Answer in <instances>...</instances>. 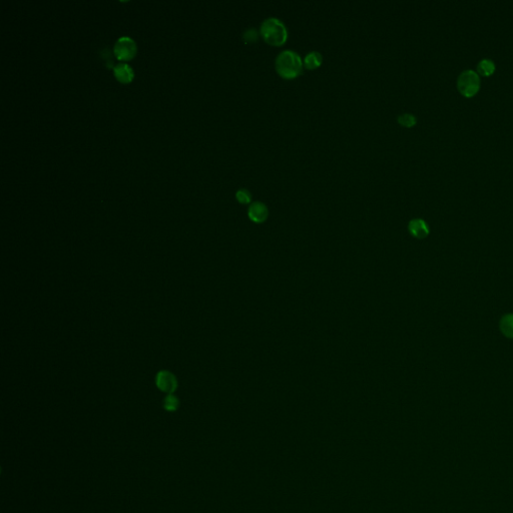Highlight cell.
Returning <instances> with one entry per match:
<instances>
[{"label":"cell","instance_id":"1","mask_svg":"<svg viewBox=\"0 0 513 513\" xmlns=\"http://www.w3.org/2000/svg\"><path fill=\"white\" fill-rule=\"evenodd\" d=\"M275 67L281 78L289 81L294 80L302 75L304 62L296 51L286 49L281 51L276 57Z\"/></svg>","mask_w":513,"mask_h":513},{"label":"cell","instance_id":"2","mask_svg":"<svg viewBox=\"0 0 513 513\" xmlns=\"http://www.w3.org/2000/svg\"><path fill=\"white\" fill-rule=\"evenodd\" d=\"M262 39L272 46H282L288 40V29L286 24L277 17H268L260 27Z\"/></svg>","mask_w":513,"mask_h":513},{"label":"cell","instance_id":"3","mask_svg":"<svg viewBox=\"0 0 513 513\" xmlns=\"http://www.w3.org/2000/svg\"><path fill=\"white\" fill-rule=\"evenodd\" d=\"M457 87L460 93L466 97L475 95L480 87L479 76L473 70H465L461 72L457 80Z\"/></svg>","mask_w":513,"mask_h":513},{"label":"cell","instance_id":"4","mask_svg":"<svg viewBox=\"0 0 513 513\" xmlns=\"http://www.w3.org/2000/svg\"><path fill=\"white\" fill-rule=\"evenodd\" d=\"M115 55L119 60H130L136 52V44L130 38H121L115 45Z\"/></svg>","mask_w":513,"mask_h":513},{"label":"cell","instance_id":"5","mask_svg":"<svg viewBox=\"0 0 513 513\" xmlns=\"http://www.w3.org/2000/svg\"><path fill=\"white\" fill-rule=\"evenodd\" d=\"M248 215L252 222L256 224H262L267 221L269 216V209L266 204L260 201L253 202L249 207Z\"/></svg>","mask_w":513,"mask_h":513},{"label":"cell","instance_id":"6","mask_svg":"<svg viewBox=\"0 0 513 513\" xmlns=\"http://www.w3.org/2000/svg\"><path fill=\"white\" fill-rule=\"evenodd\" d=\"M156 383L160 390L169 394H172L177 388L176 378L169 371H160L157 375Z\"/></svg>","mask_w":513,"mask_h":513},{"label":"cell","instance_id":"7","mask_svg":"<svg viewBox=\"0 0 513 513\" xmlns=\"http://www.w3.org/2000/svg\"><path fill=\"white\" fill-rule=\"evenodd\" d=\"M409 233L416 239H424L429 235V227L422 218H413L408 224Z\"/></svg>","mask_w":513,"mask_h":513},{"label":"cell","instance_id":"8","mask_svg":"<svg viewBox=\"0 0 513 513\" xmlns=\"http://www.w3.org/2000/svg\"><path fill=\"white\" fill-rule=\"evenodd\" d=\"M114 73L117 80L122 84H129L134 75L132 68L127 63H119L114 67Z\"/></svg>","mask_w":513,"mask_h":513},{"label":"cell","instance_id":"9","mask_svg":"<svg viewBox=\"0 0 513 513\" xmlns=\"http://www.w3.org/2000/svg\"><path fill=\"white\" fill-rule=\"evenodd\" d=\"M303 62H304V67H306L309 70H314L322 65L323 55L319 51L313 50L306 54Z\"/></svg>","mask_w":513,"mask_h":513},{"label":"cell","instance_id":"10","mask_svg":"<svg viewBox=\"0 0 513 513\" xmlns=\"http://www.w3.org/2000/svg\"><path fill=\"white\" fill-rule=\"evenodd\" d=\"M500 330L505 337L513 339V314H507L501 318Z\"/></svg>","mask_w":513,"mask_h":513},{"label":"cell","instance_id":"11","mask_svg":"<svg viewBox=\"0 0 513 513\" xmlns=\"http://www.w3.org/2000/svg\"><path fill=\"white\" fill-rule=\"evenodd\" d=\"M477 70L479 72V75L483 77H489L493 75V72L495 70V64L490 59H483L478 63Z\"/></svg>","mask_w":513,"mask_h":513},{"label":"cell","instance_id":"12","mask_svg":"<svg viewBox=\"0 0 513 513\" xmlns=\"http://www.w3.org/2000/svg\"><path fill=\"white\" fill-rule=\"evenodd\" d=\"M397 122L398 124H400L402 127H405V128H412L416 125L417 123V119L415 116L411 115V114H401L398 118H397Z\"/></svg>","mask_w":513,"mask_h":513},{"label":"cell","instance_id":"13","mask_svg":"<svg viewBox=\"0 0 513 513\" xmlns=\"http://www.w3.org/2000/svg\"><path fill=\"white\" fill-rule=\"evenodd\" d=\"M179 405L178 399L172 394H169L164 400V408L169 412H174L177 410Z\"/></svg>","mask_w":513,"mask_h":513},{"label":"cell","instance_id":"14","mask_svg":"<svg viewBox=\"0 0 513 513\" xmlns=\"http://www.w3.org/2000/svg\"><path fill=\"white\" fill-rule=\"evenodd\" d=\"M237 201L242 205H248L252 203V194L247 189H240L236 193Z\"/></svg>","mask_w":513,"mask_h":513},{"label":"cell","instance_id":"15","mask_svg":"<svg viewBox=\"0 0 513 513\" xmlns=\"http://www.w3.org/2000/svg\"><path fill=\"white\" fill-rule=\"evenodd\" d=\"M259 32L255 28H249L243 32V40L247 43H252L258 41Z\"/></svg>","mask_w":513,"mask_h":513}]
</instances>
